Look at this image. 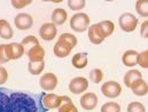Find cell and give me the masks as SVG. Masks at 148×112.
I'll list each match as a JSON object with an SVG mask.
<instances>
[{
	"mask_svg": "<svg viewBox=\"0 0 148 112\" xmlns=\"http://www.w3.org/2000/svg\"><path fill=\"white\" fill-rule=\"evenodd\" d=\"M36 101L28 94L0 89V112H37Z\"/></svg>",
	"mask_w": 148,
	"mask_h": 112,
	"instance_id": "1",
	"label": "cell"
},
{
	"mask_svg": "<svg viewBox=\"0 0 148 112\" xmlns=\"http://www.w3.org/2000/svg\"><path fill=\"white\" fill-rule=\"evenodd\" d=\"M70 26L76 32H84L90 26V17L85 13H77L70 18Z\"/></svg>",
	"mask_w": 148,
	"mask_h": 112,
	"instance_id": "2",
	"label": "cell"
},
{
	"mask_svg": "<svg viewBox=\"0 0 148 112\" xmlns=\"http://www.w3.org/2000/svg\"><path fill=\"white\" fill-rule=\"evenodd\" d=\"M119 28L124 32H133L138 26V20L137 17L131 13H124L118 18Z\"/></svg>",
	"mask_w": 148,
	"mask_h": 112,
	"instance_id": "3",
	"label": "cell"
},
{
	"mask_svg": "<svg viewBox=\"0 0 148 112\" xmlns=\"http://www.w3.org/2000/svg\"><path fill=\"white\" fill-rule=\"evenodd\" d=\"M101 93L108 98H116L122 93V86L117 81H107L101 86Z\"/></svg>",
	"mask_w": 148,
	"mask_h": 112,
	"instance_id": "4",
	"label": "cell"
},
{
	"mask_svg": "<svg viewBox=\"0 0 148 112\" xmlns=\"http://www.w3.org/2000/svg\"><path fill=\"white\" fill-rule=\"evenodd\" d=\"M5 53L8 60H18L24 55L25 50L21 43L10 42L8 45H5Z\"/></svg>",
	"mask_w": 148,
	"mask_h": 112,
	"instance_id": "5",
	"label": "cell"
},
{
	"mask_svg": "<svg viewBox=\"0 0 148 112\" xmlns=\"http://www.w3.org/2000/svg\"><path fill=\"white\" fill-rule=\"evenodd\" d=\"M14 23H15V26L21 30V31H25V30H29L32 28L34 25V18L30 14H27V13H21L18 15L15 16V20H14Z\"/></svg>",
	"mask_w": 148,
	"mask_h": 112,
	"instance_id": "6",
	"label": "cell"
},
{
	"mask_svg": "<svg viewBox=\"0 0 148 112\" xmlns=\"http://www.w3.org/2000/svg\"><path fill=\"white\" fill-rule=\"evenodd\" d=\"M87 88H88V80L84 77H76L69 83V90L76 95L83 94Z\"/></svg>",
	"mask_w": 148,
	"mask_h": 112,
	"instance_id": "7",
	"label": "cell"
},
{
	"mask_svg": "<svg viewBox=\"0 0 148 112\" xmlns=\"http://www.w3.org/2000/svg\"><path fill=\"white\" fill-rule=\"evenodd\" d=\"M73 48L74 47L69 42H67L63 39H60L59 38L58 41H56V43H55V46H54V48H53V53H54V55L56 57L63 58V57H67L71 53V49Z\"/></svg>",
	"mask_w": 148,
	"mask_h": 112,
	"instance_id": "8",
	"label": "cell"
},
{
	"mask_svg": "<svg viewBox=\"0 0 148 112\" xmlns=\"http://www.w3.org/2000/svg\"><path fill=\"white\" fill-rule=\"evenodd\" d=\"M39 85L46 92L54 90L58 86V77L54 73H51V72L45 73L44 75H41V78L39 80Z\"/></svg>",
	"mask_w": 148,
	"mask_h": 112,
	"instance_id": "9",
	"label": "cell"
},
{
	"mask_svg": "<svg viewBox=\"0 0 148 112\" xmlns=\"http://www.w3.org/2000/svg\"><path fill=\"white\" fill-rule=\"evenodd\" d=\"M56 33H58V29H56V26L52 22L44 23L40 26V29H39V36H40L41 39H44L45 41L53 40L55 38V36H56Z\"/></svg>",
	"mask_w": 148,
	"mask_h": 112,
	"instance_id": "10",
	"label": "cell"
},
{
	"mask_svg": "<svg viewBox=\"0 0 148 112\" xmlns=\"http://www.w3.org/2000/svg\"><path fill=\"white\" fill-rule=\"evenodd\" d=\"M41 103L46 109H59L62 104V96L55 94H46L41 98Z\"/></svg>",
	"mask_w": 148,
	"mask_h": 112,
	"instance_id": "11",
	"label": "cell"
},
{
	"mask_svg": "<svg viewBox=\"0 0 148 112\" xmlns=\"http://www.w3.org/2000/svg\"><path fill=\"white\" fill-rule=\"evenodd\" d=\"M80 107L84 109V110H93L97 108L98 105V96L94 94V93H86V94H83V96L80 97Z\"/></svg>",
	"mask_w": 148,
	"mask_h": 112,
	"instance_id": "12",
	"label": "cell"
},
{
	"mask_svg": "<svg viewBox=\"0 0 148 112\" xmlns=\"http://www.w3.org/2000/svg\"><path fill=\"white\" fill-rule=\"evenodd\" d=\"M25 53H27L30 62H40V61H44V58H45V49L40 45H36V46L31 47Z\"/></svg>",
	"mask_w": 148,
	"mask_h": 112,
	"instance_id": "13",
	"label": "cell"
},
{
	"mask_svg": "<svg viewBox=\"0 0 148 112\" xmlns=\"http://www.w3.org/2000/svg\"><path fill=\"white\" fill-rule=\"evenodd\" d=\"M130 88H131L132 93L137 96H145L148 93V85L143 78L133 81L132 85L130 86Z\"/></svg>",
	"mask_w": 148,
	"mask_h": 112,
	"instance_id": "14",
	"label": "cell"
},
{
	"mask_svg": "<svg viewBox=\"0 0 148 112\" xmlns=\"http://www.w3.org/2000/svg\"><path fill=\"white\" fill-rule=\"evenodd\" d=\"M97 28L101 35V37L103 39L108 38L109 36H111L114 33V30H115V24L111 22V21H102L100 23H97Z\"/></svg>",
	"mask_w": 148,
	"mask_h": 112,
	"instance_id": "15",
	"label": "cell"
},
{
	"mask_svg": "<svg viewBox=\"0 0 148 112\" xmlns=\"http://www.w3.org/2000/svg\"><path fill=\"white\" fill-rule=\"evenodd\" d=\"M67 17H68V14L63 8H56L52 13V23L55 26L56 25H62L67 21Z\"/></svg>",
	"mask_w": 148,
	"mask_h": 112,
	"instance_id": "16",
	"label": "cell"
},
{
	"mask_svg": "<svg viewBox=\"0 0 148 112\" xmlns=\"http://www.w3.org/2000/svg\"><path fill=\"white\" fill-rule=\"evenodd\" d=\"M138 52L133 50V49H130V50H126L123 56H122V62L125 67H134L137 65V57H138Z\"/></svg>",
	"mask_w": 148,
	"mask_h": 112,
	"instance_id": "17",
	"label": "cell"
},
{
	"mask_svg": "<svg viewBox=\"0 0 148 112\" xmlns=\"http://www.w3.org/2000/svg\"><path fill=\"white\" fill-rule=\"evenodd\" d=\"M71 63H73L74 68L78 69V70H82V69L86 68L87 63H88L87 54L86 53H77V54H75L74 57L71 58Z\"/></svg>",
	"mask_w": 148,
	"mask_h": 112,
	"instance_id": "18",
	"label": "cell"
},
{
	"mask_svg": "<svg viewBox=\"0 0 148 112\" xmlns=\"http://www.w3.org/2000/svg\"><path fill=\"white\" fill-rule=\"evenodd\" d=\"M88 39L93 45H100L101 42H103V38L101 37L97 24H92L91 26H88Z\"/></svg>",
	"mask_w": 148,
	"mask_h": 112,
	"instance_id": "19",
	"label": "cell"
},
{
	"mask_svg": "<svg viewBox=\"0 0 148 112\" xmlns=\"http://www.w3.org/2000/svg\"><path fill=\"white\" fill-rule=\"evenodd\" d=\"M141 78H143V75H141L140 71H138L136 69H132V70L127 71L124 75V83L127 88H130V86L132 85L133 81H136L138 79H141Z\"/></svg>",
	"mask_w": 148,
	"mask_h": 112,
	"instance_id": "20",
	"label": "cell"
},
{
	"mask_svg": "<svg viewBox=\"0 0 148 112\" xmlns=\"http://www.w3.org/2000/svg\"><path fill=\"white\" fill-rule=\"evenodd\" d=\"M13 29L10 24L6 20H0V38L2 39H12L13 38Z\"/></svg>",
	"mask_w": 148,
	"mask_h": 112,
	"instance_id": "21",
	"label": "cell"
},
{
	"mask_svg": "<svg viewBox=\"0 0 148 112\" xmlns=\"http://www.w3.org/2000/svg\"><path fill=\"white\" fill-rule=\"evenodd\" d=\"M59 112H78L69 96H62V104L59 107Z\"/></svg>",
	"mask_w": 148,
	"mask_h": 112,
	"instance_id": "22",
	"label": "cell"
},
{
	"mask_svg": "<svg viewBox=\"0 0 148 112\" xmlns=\"http://www.w3.org/2000/svg\"><path fill=\"white\" fill-rule=\"evenodd\" d=\"M44 68H45V61H40V62H29V65H28L29 72L34 75H40V73L44 71Z\"/></svg>",
	"mask_w": 148,
	"mask_h": 112,
	"instance_id": "23",
	"label": "cell"
},
{
	"mask_svg": "<svg viewBox=\"0 0 148 112\" xmlns=\"http://www.w3.org/2000/svg\"><path fill=\"white\" fill-rule=\"evenodd\" d=\"M136 9L138 14L143 17L148 16V1L147 0H138L136 1Z\"/></svg>",
	"mask_w": 148,
	"mask_h": 112,
	"instance_id": "24",
	"label": "cell"
},
{
	"mask_svg": "<svg viewBox=\"0 0 148 112\" xmlns=\"http://www.w3.org/2000/svg\"><path fill=\"white\" fill-rule=\"evenodd\" d=\"M21 45L24 47V50L28 52L31 47H34V46H36V45H39V40H38L35 36H28V37H25L22 40Z\"/></svg>",
	"mask_w": 148,
	"mask_h": 112,
	"instance_id": "25",
	"label": "cell"
},
{
	"mask_svg": "<svg viewBox=\"0 0 148 112\" xmlns=\"http://www.w3.org/2000/svg\"><path fill=\"white\" fill-rule=\"evenodd\" d=\"M137 64L144 69L148 68V50H144L141 53L138 54L137 57Z\"/></svg>",
	"mask_w": 148,
	"mask_h": 112,
	"instance_id": "26",
	"label": "cell"
},
{
	"mask_svg": "<svg viewBox=\"0 0 148 112\" xmlns=\"http://www.w3.org/2000/svg\"><path fill=\"white\" fill-rule=\"evenodd\" d=\"M101 112H121V107L116 102H107L102 105Z\"/></svg>",
	"mask_w": 148,
	"mask_h": 112,
	"instance_id": "27",
	"label": "cell"
},
{
	"mask_svg": "<svg viewBox=\"0 0 148 112\" xmlns=\"http://www.w3.org/2000/svg\"><path fill=\"white\" fill-rule=\"evenodd\" d=\"M90 79L94 83H100L101 80L103 79V72L100 69H93L90 72Z\"/></svg>",
	"mask_w": 148,
	"mask_h": 112,
	"instance_id": "28",
	"label": "cell"
},
{
	"mask_svg": "<svg viewBox=\"0 0 148 112\" xmlns=\"http://www.w3.org/2000/svg\"><path fill=\"white\" fill-rule=\"evenodd\" d=\"M127 112H146V108L140 102H131L127 105Z\"/></svg>",
	"mask_w": 148,
	"mask_h": 112,
	"instance_id": "29",
	"label": "cell"
},
{
	"mask_svg": "<svg viewBox=\"0 0 148 112\" xmlns=\"http://www.w3.org/2000/svg\"><path fill=\"white\" fill-rule=\"evenodd\" d=\"M68 6L71 10H80L86 6V1L85 0H69Z\"/></svg>",
	"mask_w": 148,
	"mask_h": 112,
	"instance_id": "30",
	"label": "cell"
},
{
	"mask_svg": "<svg viewBox=\"0 0 148 112\" xmlns=\"http://www.w3.org/2000/svg\"><path fill=\"white\" fill-rule=\"evenodd\" d=\"M10 2L13 5V7H15L16 9H22L27 6H29L32 2V0H12Z\"/></svg>",
	"mask_w": 148,
	"mask_h": 112,
	"instance_id": "31",
	"label": "cell"
},
{
	"mask_svg": "<svg viewBox=\"0 0 148 112\" xmlns=\"http://www.w3.org/2000/svg\"><path fill=\"white\" fill-rule=\"evenodd\" d=\"M59 38H60V39H63V40L67 41V42H69L73 47H75V46L77 45V38L75 37L74 35H71V33H62Z\"/></svg>",
	"mask_w": 148,
	"mask_h": 112,
	"instance_id": "32",
	"label": "cell"
},
{
	"mask_svg": "<svg viewBox=\"0 0 148 112\" xmlns=\"http://www.w3.org/2000/svg\"><path fill=\"white\" fill-rule=\"evenodd\" d=\"M8 80V72L3 67H0V86L6 83V81Z\"/></svg>",
	"mask_w": 148,
	"mask_h": 112,
	"instance_id": "33",
	"label": "cell"
},
{
	"mask_svg": "<svg viewBox=\"0 0 148 112\" xmlns=\"http://www.w3.org/2000/svg\"><path fill=\"white\" fill-rule=\"evenodd\" d=\"M9 60L7 58L6 53H5V45H0V64H5Z\"/></svg>",
	"mask_w": 148,
	"mask_h": 112,
	"instance_id": "34",
	"label": "cell"
},
{
	"mask_svg": "<svg viewBox=\"0 0 148 112\" xmlns=\"http://www.w3.org/2000/svg\"><path fill=\"white\" fill-rule=\"evenodd\" d=\"M140 33H141V37L148 39V21H145L143 24H141V28H140Z\"/></svg>",
	"mask_w": 148,
	"mask_h": 112,
	"instance_id": "35",
	"label": "cell"
}]
</instances>
